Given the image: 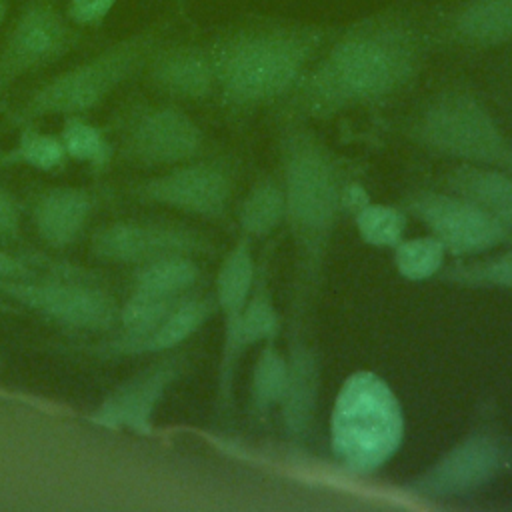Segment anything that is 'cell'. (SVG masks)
<instances>
[{"label":"cell","instance_id":"obj_5","mask_svg":"<svg viewBox=\"0 0 512 512\" xmlns=\"http://www.w3.org/2000/svg\"><path fill=\"white\" fill-rule=\"evenodd\" d=\"M406 434L402 404L390 384L372 370L352 372L338 388L328 426L330 452L350 474L384 468Z\"/></svg>","mask_w":512,"mask_h":512},{"label":"cell","instance_id":"obj_24","mask_svg":"<svg viewBox=\"0 0 512 512\" xmlns=\"http://www.w3.org/2000/svg\"><path fill=\"white\" fill-rule=\"evenodd\" d=\"M286 220V200L280 180H258L238 206V226L246 238H268Z\"/></svg>","mask_w":512,"mask_h":512},{"label":"cell","instance_id":"obj_35","mask_svg":"<svg viewBox=\"0 0 512 512\" xmlns=\"http://www.w3.org/2000/svg\"><path fill=\"white\" fill-rule=\"evenodd\" d=\"M8 10H10L8 0H0V26L4 24V20H6V16H8Z\"/></svg>","mask_w":512,"mask_h":512},{"label":"cell","instance_id":"obj_15","mask_svg":"<svg viewBox=\"0 0 512 512\" xmlns=\"http://www.w3.org/2000/svg\"><path fill=\"white\" fill-rule=\"evenodd\" d=\"M184 368L180 356L164 358L116 386L92 412V420L104 428L150 434L154 414L168 388Z\"/></svg>","mask_w":512,"mask_h":512},{"label":"cell","instance_id":"obj_1","mask_svg":"<svg viewBox=\"0 0 512 512\" xmlns=\"http://www.w3.org/2000/svg\"><path fill=\"white\" fill-rule=\"evenodd\" d=\"M434 46L412 8L390 6L334 32L296 90L280 104L282 120H328L404 92Z\"/></svg>","mask_w":512,"mask_h":512},{"label":"cell","instance_id":"obj_30","mask_svg":"<svg viewBox=\"0 0 512 512\" xmlns=\"http://www.w3.org/2000/svg\"><path fill=\"white\" fill-rule=\"evenodd\" d=\"M392 260L396 272L410 282H422L438 276L446 266V250L434 236H414L400 240Z\"/></svg>","mask_w":512,"mask_h":512},{"label":"cell","instance_id":"obj_34","mask_svg":"<svg viewBox=\"0 0 512 512\" xmlns=\"http://www.w3.org/2000/svg\"><path fill=\"white\" fill-rule=\"evenodd\" d=\"M20 278H32V270L22 260L8 254L4 248H0V280H20Z\"/></svg>","mask_w":512,"mask_h":512},{"label":"cell","instance_id":"obj_14","mask_svg":"<svg viewBox=\"0 0 512 512\" xmlns=\"http://www.w3.org/2000/svg\"><path fill=\"white\" fill-rule=\"evenodd\" d=\"M90 250L94 258L110 264H144L170 254H212V242L200 232L162 222H112L94 232Z\"/></svg>","mask_w":512,"mask_h":512},{"label":"cell","instance_id":"obj_17","mask_svg":"<svg viewBox=\"0 0 512 512\" xmlns=\"http://www.w3.org/2000/svg\"><path fill=\"white\" fill-rule=\"evenodd\" d=\"M160 94L182 102H204L216 94L214 64L208 44L158 42L144 66Z\"/></svg>","mask_w":512,"mask_h":512},{"label":"cell","instance_id":"obj_8","mask_svg":"<svg viewBox=\"0 0 512 512\" xmlns=\"http://www.w3.org/2000/svg\"><path fill=\"white\" fill-rule=\"evenodd\" d=\"M408 216L422 222L454 258H476L512 244V230L484 208L452 190H414L402 200Z\"/></svg>","mask_w":512,"mask_h":512},{"label":"cell","instance_id":"obj_29","mask_svg":"<svg viewBox=\"0 0 512 512\" xmlns=\"http://www.w3.org/2000/svg\"><path fill=\"white\" fill-rule=\"evenodd\" d=\"M356 232L368 246L394 248L406 238L408 214L402 206L368 200L354 212Z\"/></svg>","mask_w":512,"mask_h":512},{"label":"cell","instance_id":"obj_10","mask_svg":"<svg viewBox=\"0 0 512 512\" xmlns=\"http://www.w3.org/2000/svg\"><path fill=\"white\" fill-rule=\"evenodd\" d=\"M0 294L36 314L84 332H106L118 320V304L110 292L94 284L64 280H0Z\"/></svg>","mask_w":512,"mask_h":512},{"label":"cell","instance_id":"obj_20","mask_svg":"<svg viewBox=\"0 0 512 512\" xmlns=\"http://www.w3.org/2000/svg\"><path fill=\"white\" fill-rule=\"evenodd\" d=\"M288 390L280 406L282 422L292 438H304L314 420L320 368L314 350L298 336L292 334L288 348Z\"/></svg>","mask_w":512,"mask_h":512},{"label":"cell","instance_id":"obj_13","mask_svg":"<svg viewBox=\"0 0 512 512\" xmlns=\"http://www.w3.org/2000/svg\"><path fill=\"white\" fill-rule=\"evenodd\" d=\"M270 250L262 252L256 266V280L252 292L240 312V316L224 324L222 348L218 364V388L216 398L220 410H226L234 400L236 368L242 354L258 344L272 342L280 336L282 318L276 308L272 286H270Z\"/></svg>","mask_w":512,"mask_h":512},{"label":"cell","instance_id":"obj_27","mask_svg":"<svg viewBox=\"0 0 512 512\" xmlns=\"http://www.w3.org/2000/svg\"><path fill=\"white\" fill-rule=\"evenodd\" d=\"M66 160L60 136L40 130L36 124L18 128L14 146L0 150V168L26 166L40 172H52L64 166Z\"/></svg>","mask_w":512,"mask_h":512},{"label":"cell","instance_id":"obj_28","mask_svg":"<svg viewBox=\"0 0 512 512\" xmlns=\"http://www.w3.org/2000/svg\"><path fill=\"white\" fill-rule=\"evenodd\" d=\"M66 158L88 164L94 170L106 168L114 156V146L104 130L86 120V116H68L58 132Z\"/></svg>","mask_w":512,"mask_h":512},{"label":"cell","instance_id":"obj_31","mask_svg":"<svg viewBox=\"0 0 512 512\" xmlns=\"http://www.w3.org/2000/svg\"><path fill=\"white\" fill-rule=\"evenodd\" d=\"M180 300V298H178ZM178 300L158 298L140 290H134L124 304L118 306V324L120 334L116 342H134L148 336L172 310Z\"/></svg>","mask_w":512,"mask_h":512},{"label":"cell","instance_id":"obj_26","mask_svg":"<svg viewBox=\"0 0 512 512\" xmlns=\"http://www.w3.org/2000/svg\"><path fill=\"white\" fill-rule=\"evenodd\" d=\"M444 282L464 288L512 290V244L504 250H492L472 260H460L444 266L438 274Z\"/></svg>","mask_w":512,"mask_h":512},{"label":"cell","instance_id":"obj_2","mask_svg":"<svg viewBox=\"0 0 512 512\" xmlns=\"http://www.w3.org/2000/svg\"><path fill=\"white\" fill-rule=\"evenodd\" d=\"M324 24L256 18L228 28L208 44L216 98L232 112L282 104L332 38Z\"/></svg>","mask_w":512,"mask_h":512},{"label":"cell","instance_id":"obj_23","mask_svg":"<svg viewBox=\"0 0 512 512\" xmlns=\"http://www.w3.org/2000/svg\"><path fill=\"white\" fill-rule=\"evenodd\" d=\"M200 276L202 270L194 256L170 254L140 264L134 274V290L158 298L178 300L190 294V290L198 284Z\"/></svg>","mask_w":512,"mask_h":512},{"label":"cell","instance_id":"obj_16","mask_svg":"<svg viewBox=\"0 0 512 512\" xmlns=\"http://www.w3.org/2000/svg\"><path fill=\"white\" fill-rule=\"evenodd\" d=\"M432 42L464 50L512 44V0H458L428 22Z\"/></svg>","mask_w":512,"mask_h":512},{"label":"cell","instance_id":"obj_3","mask_svg":"<svg viewBox=\"0 0 512 512\" xmlns=\"http://www.w3.org/2000/svg\"><path fill=\"white\" fill-rule=\"evenodd\" d=\"M280 184L286 200L284 222L300 256L298 296L304 300L316 284L332 232L344 212L348 186L344 162L306 122L284 120Z\"/></svg>","mask_w":512,"mask_h":512},{"label":"cell","instance_id":"obj_25","mask_svg":"<svg viewBox=\"0 0 512 512\" xmlns=\"http://www.w3.org/2000/svg\"><path fill=\"white\" fill-rule=\"evenodd\" d=\"M288 390V356L276 340L262 344L250 376V404L258 418L280 408Z\"/></svg>","mask_w":512,"mask_h":512},{"label":"cell","instance_id":"obj_21","mask_svg":"<svg viewBox=\"0 0 512 512\" xmlns=\"http://www.w3.org/2000/svg\"><path fill=\"white\" fill-rule=\"evenodd\" d=\"M444 186L466 196L508 230H512V174L456 164L446 174Z\"/></svg>","mask_w":512,"mask_h":512},{"label":"cell","instance_id":"obj_32","mask_svg":"<svg viewBox=\"0 0 512 512\" xmlns=\"http://www.w3.org/2000/svg\"><path fill=\"white\" fill-rule=\"evenodd\" d=\"M116 2L118 0H68L62 12L66 20L80 30L100 28Z\"/></svg>","mask_w":512,"mask_h":512},{"label":"cell","instance_id":"obj_12","mask_svg":"<svg viewBox=\"0 0 512 512\" xmlns=\"http://www.w3.org/2000/svg\"><path fill=\"white\" fill-rule=\"evenodd\" d=\"M134 194L144 202L190 216L220 218L226 214L232 196V176L218 162L194 158L140 182Z\"/></svg>","mask_w":512,"mask_h":512},{"label":"cell","instance_id":"obj_6","mask_svg":"<svg viewBox=\"0 0 512 512\" xmlns=\"http://www.w3.org/2000/svg\"><path fill=\"white\" fill-rule=\"evenodd\" d=\"M406 136L430 154L512 174V138L468 86H448L428 98Z\"/></svg>","mask_w":512,"mask_h":512},{"label":"cell","instance_id":"obj_18","mask_svg":"<svg viewBox=\"0 0 512 512\" xmlns=\"http://www.w3.org/2000/svg\"><path fill=\"white\" fill-rule=\"evenodd\" d=\"M214 310V296L186 294L172 306L166 318L148 336L134 342L108 340L94 346L92 350L104 356H142L154 352H170L192 338L208 322Z\"/></svg>","mask_w":512,"mask_h":512},{"label":"cell","instance_id":"obj_19","mask_svg":"<svg viewBox=\"0 0 512 512\" xmlns=\"http://www.w3.org/2000/svg\"><path fill=\"white\" fill-rule=\"evenodd\" d=\"M94 210L92 194L80 186H54L44 190L32 208L34 228L50 248L74 244Z\"/></svg>","mask_w":512,"mask_h":512},{"label":"cell","instance_id":"obj_4","mask_svg":"<svg viewBox=\"0 0 512 512\" xmlns=\"http://www.w3.org/2000/svg\"><path fill=\"white\" fill-rule=\"evenodd\" d=\"M160 42L158 28L132 32L88 60L74 64L36 86L2 120V128L16 130L42 118L86 116L100 108L122 84L144 70L150 52Z\"/></svg>","mask_w":512,"mask_h":512},{"label":"cell","instance_id":"obj_9","mask_svg":"<svg viewBox=\"0 0 512 512\" xmlns=\"http://www.w3.org/2000/svg\"><path fill=\"white\" fill-rule=\"evenodd\" d=\"M204 132L176 104L136 106L120 128V154L140 168L176 166L198 158Z\"/></svg>","mask_w":512,"mask_h":512},{"label":"cell","instance_id":"obj_22","mask_svg":"<svg viewBox=\"0 0 512 512\" xmlns=\"http://www.w3.org/2000/svg\"><path fill=\"white\" fill-rule=\"evenodd\" d=\"M256 266L258 260L252 254L250 238L246 236H242L222 258L212 296L216 308L224 316V324H230L240 316L256 280Z\"/></svg>","mask_w":512,"mask_h":512},{"label":"cell","instance_id":"obj_36","mask_svg":"<svg viewBox=\"0 0 512 512\" xmlns=\"http://www.w3.org/2000/svg\"><path fill=\"white\" fill-rule=\"evenodd\" d=\"M18 308L16 306H10V304H6L2 298H0V312H16Z\"/></svg>","mask_w":512,"mask_h":512},{"label":"cell","instance_id":"obj_7","mask_svg":"<svg viewBox=\"0 0 512 512\" xmlns=\"http://www.w3.org/2000/svg\"><path fill=\"white\" fill-rule=\"evenodd\" d=\"M84 40L54 0H26L0 40V98L22 78L56 64Z\"/></svg>","mask_w":512,"mask_h":512},{"label":"cell","instance_id":"obj_33","mask_svg":"<svg viewBox=\"0 0 512 512\" xmlns=\"http://www.w3.org/2000/svg\"><path fill=\"white\" fill-rule=\"evenodd\" d=\"M20 236V206L16 198L0 188V242H10Z\"/></svg>","mask_w":512,"mask_h":512},{"label":"cell","instance_id":"obj_11","mask_svg":"<svg viewBox=\"0 0 512 512\" xmlns=\"http://www.w3.org/2000/svg\"><path fill=\"white\" fill-rule=\"evenodd\" d=\"M504 464L502 440L488 430H474L414 476L406 488L432 500L462 498L490 484Z\"/></svg>","mask_w":512,"mask_h":512}]
</instances>
